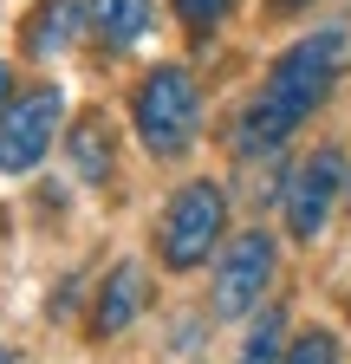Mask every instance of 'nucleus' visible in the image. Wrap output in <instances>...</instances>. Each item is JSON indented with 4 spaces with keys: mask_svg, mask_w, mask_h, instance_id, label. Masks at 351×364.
<instances>
[{
    "mask_svg": "<svg viewBox=\"0 0 351 364\" xmlns=\"http://www.w3.org/2000/svg\"><path fill=\"white\" fill-rule=\"evenodd\" d=\"M345 65H351V26H319V33L293 39L267 65L260 91L247 98V111L234 117V136H228L234 156H274L286 136L332 98V85L345 78Z\"/></svg>",
    "mask_w": 351,
    "mask_h": 364,
    "instance_id": "obj_1",
    "label": "nucleus"
},
{
    "mask_svg": "<svg viewBox=\"0 0 351 364\" xmlns=\"http://www.w3.org/2000/svg\"><path fill=\"white\" fill-rule=\"evenodd\" d=\"M222 235H228V196H222V182L195 176L163 208V221H156V254H163L169 273H195L202 260L222 254Z\"/></svg>",
    "mask_w": 351,
    "mask_h": 364,
    "instance_id": "obj_2",
    "label": "nucleus"
},
{
    "mask_svg": "<svg viewBox=\"0 0 351 364\" xmlns=\"http://www.w3.org/2000/svg\"><path fill=\"white\" fill-rule=\"evenodd\" d=\"M130 124H137V136H144L150 156H163V163L183 156L195 144V130H202V91H195V78L183 65L144 72L137 98H130Z\"/></svg>",
    "mask_w": 351,
    "mask_h": 364,
    "instance_id": "obj_3",
    "label": "nucleus"
},
{
    "mask_svg": "<svg viewBox=\"0 0 351 364\" xmlns=\"http://www.w3.org/2000/svg\"><path fill=\"white\" fill-rule=\"evenodd\" d=\"M59 124H65V91L59 85L20 91V98L0 111V169H7V176H33L39 163H46Z\"/></svg>",
    "mask_w": 351,
    "mask_h": 364,
    "instance_id": "obj_4",
    "label": "nucleus"
},
{
    "mask_svg": "<svg viewBox=\"0 0 351 364\" xmlns=\"http://www.w3.org/2000/svg\"><path fill=\"white\" fill-rule=\"evenodd\" d=\"M274 267H280L274 235L267 228H241V235L222 247V260H215V318L254 312L260 299H267V287H274Z\"/></svg>",
    "mask_w": 351,
    "mask_h": 364,
    "instance_id": "obj_5",
    "label": "nucleus"
},
{
    "mask_svg": "<svg viewBox=\"0 0 351 364\" xmlns=\"http://www.w3.org/2000/svg\"><path fill=\"white\" fill-rule=\"evenodd\" d=\"M345 176H351V163H345L338 144H319L293 169V189H286V235L293 241H313L319 228L332 221V208L345 202Z\"/></svg>",
    "mask_w": 351,
    "mask_h": 364,
    "instance_id": "obj_6",
    "label": "nucleus"
},
{
    "mask_svg": "<svg viewBox=\"0 0 351 364\" xmlns=\"http://www.w3.org/2000/svg\"><path fill=\"white\" fill-rule=\"evenodd\" d=\"M144 306H150V273H144L137 260H117V267L104 273V287H98V306H92V338L104 345V338L130 332Z\"/></svg>",
    "mask_w": 351,
    "mask_h": 364,
    "instance_id": "obj_7",
    "label": "nucleus"
},
{
    "mask_svg": "<svg viewBox=\"0 0 351 364\" xmlns=\"http://www.w3.org/2000/svg\"><path fill=\"white\" fill-rule=\"evenodd\" d=\"M78 26H85L78 0H39V7L26 14V26H20V46H26V59H59L78 39Z\"/></svg>",
    "mask_w": 351,
    "mask_h": 364,
    "instance_id": "obj_8",
    "label": "nucleus"
},
{
    "mask_svg": "<svg viewBox=\"0 0 351 364\" xmlns=\"http://www.w3.org/2000/svg\"><path fill=\"white\" fill-rule=\"evenodd\" d=\"M65 150H72V169H78L85 182H111V169H117V130H111L98 111L72 124Z\"/></svg>",
    "mask_w": 351,
    "mask_h": 364,
    "instance_id": "obj_9",
    "label": "nucleus"
},
{
    "mask_svg": "<svg viewBox=\"0 0 351 364\" xmlns=\"http://www.w3.org/2000/svg\"><path fill=\"white\" fill-rule=\"evenodd\" d=\"M85 20H92V33L111 46V53H130V46L150 33V0H92Z\"/></svg>",
    "mask_w": 351,
    "mask_h": 364,
    "instance_id": "obj_10",
    "label": "nucleus"
},
{
    "mask_svg": "<svg viewBox=\"0 0 351 364\" xmlns=\"http://www.w3.org/2000/svg\"><path fill=\"white\" fill-rule=\"evenodd\" d=\"M280 358H286V312L280 306H260L254 312V332H247V345H241L234 364H280Z\"/></svg>",
    "mask_w": 351,
    "mask_h": 364,
    "instance_id": "obj_11",
    "label": "nucleus"
},
{
    "mask_svg": "<svg viewBox=\"0 0 351 364\" xmlns=\"http://www.w3.org/2000/svg\"><path fill=\"white\" fill-rule=\"evenodd\" d=\"M280 364H338V338H332L325 326H313V332L286 338V358H280Z\"/></svg>",
    "mask_w": 351,
    "mask_h": 364,
    "instance_id": "obj_12",
    "label": "nucleus"
},
{
    "mask_svg": "<svg viewBox=\"0 0 351 364\" xmlns=\"http://www.w3.org/2000/svg\"><path fill=\"white\" fill-rule=\"evenodd\" d=\"M169 7H176V20H183L189 33H215L234 14V0H169Z\"/></svg>",
    "mask_w": 351,
    "mask_h": 364,
    "instance_id": "obj_13",
    "label": "nucleus"
},
{
    "mask_svg": "<svg viewBox=\"0 0 351 364\" xmlns=\"http://www.w3.org/2000/svg\"><path fill=\"white\" fill-rule=\"evenodd\" d=\"M7 105H14V65L0 59V111H7Z\"/></svg>",
    "mask_w": 351,
    "mask_h": 364,
    "instance_id": "obj_14",
    "label": "nucleus"
},
{
    "mask_svg": "<svg viewBox=\"0 0 351 364\" xmlns=\"http://www.w3.org/2000/svg\"><path fill=\"white\" fill-rule=\"evenodd\" d=\"M299 7H313V0H274V14H299Z\"/></svg>",
    "mask_w": 351,
    "mask_h": 364,
    "instance_id": "obj_15",
    "label": "nucleus"
},
{
    "mask_svg": "<svg viewBox=\"0 0 351 364\" xmlns=\"http://www.w3.org/2000/svg\"><path fill=\"white\" fill-rule=\"evenodd\" d=\"M0 364H20V358H14V351H7V345H0Z\"/></svg>",
    "mask_w": 351,
    "mask_h": 364,
    "instance_id": "obj_16",
    "label": "nucleus"
},
{
    "mask_svg": "<svg viewBox=\"0 0 351 364\" xmlns=\"http://www.w3.org/2000/svg\"><path fill=\"white\" fill-rule=\"evenodd\" d=\"M345 208H351V176H345Z\"/></svg>",
    "mask_w": 351,
    "mask_h": 364,
    "instance_id": "obj_17",
    "label": "nucleus"
}]
</instances>
